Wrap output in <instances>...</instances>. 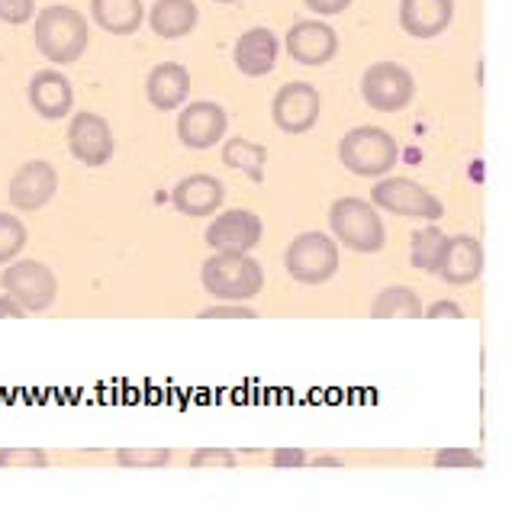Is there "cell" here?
Returning a JSON list of instances; mask_svg holds the SVG:
<instances>
[{
    "mask_svg": "<svg viewBox=\"0 0 512 512\" xmlns=\"http://www.w3.org/2000/svg\"><path fill=\"white\" fill-rule=\"evenodd\" d=\"M33 42L46 62L75 65L87 52L91 26H87L81 10L68 4H49L33 17Z\"/></svg>",
    "mask_w": 512,
    "mask_h": 512,
    "instance_id": "cell-1",
    "label": "cell"
},
{
    "mask_svg": "<svg viewBox=\"0 0 512 512\" xmlns=\"http://www.w3.org/2000/svg\"><path fill=\"white\" fill-rule=\"evenodd\" d=\"M200 284L219 300L242 303L265 290V268L252 252H213L200 268Z\"/></svg>",
    "mask_w": 512,
    "mask_h": 512,
    "instance_id": "cell-2",
    "label": "cell"
},
{
    "mask_svg": "<svg viewBox=\"0 0 512 512\" xmlns=\"http://www.w3.org/2000/svg\"><path fill=\"white\" fill-rule=\"evenodd\" d=\"M329 229L332 239L351 248V252L374 255L387 245V226L380 219L371 200L361 197H339L329 207Z\"/></svg>",
    "mask_w": 512,
    "mask_h": 512,
    "instance_id": "cell-3",
    "label": "cell"
},
{
    "mask_svg": "<svg viewBox=\"0 0 512 512\" xmlns=\"http://www.w3.org/2000/svg\"><path fill=\"white\" fill-rule=\"evenodd\" d=\"M339 162L358 178H384L400 162V142L384 126H355L339 142Z\"/></svg>",
    "mask_w": 512,
    "mask_h": 512,
    "instance_id": "cell-4",
    "label": "cell"
},
{
    "mask_svg": "<svg viewBox=\"0 0 512 512\" xmlns=\"http://www.w3.org/2000/svg\"><path fill=\"white\" fill-rule=\"evenodd\" d=\"M287 274L303 287L329 284L339 274V242L326 232H300L284 252Z\"/></svg>",
    "mask_w": 512,
    "mask_h": 512,
    "instance_id": "cell-5",
    "label": "cell"
},
{
    "mask_svg": "<svg viewBox=\"0 0 512 512\" xmlns=\"http://www.w3.org/2000/svg\"><path fill=\"white\" fill-rule=\"evenodd\" d=\"M371 203L393 216H413L426 219V223H438L445 216V203L429 187H422L413 178H397V174L377 178V184L371 187Z\"/></svg>",
    "mask_w": 512,
    "mask_h": 512,
    "instance_id": "cell-6",
    "label": "cell"
},
{
    "mask_svg": "<svg viewBox=\"0 0 512 512\" xmlns=\"http://www.w3.org/2000/svg\"><path fill=\"white\" fill-rule=\"evenodd\" d=\"M0 287H4V294L17 300L26 313H46L58 297L55 271L46 261H36V258H26V261L13 258L4 268V274H0Z\"/></svg>",
    "mask_w": 512,
    "mask_h": 512,
    "instance_id": "cell-7",
    "label": "cell"
},
{
    "mask_svg": "<svg viewBox=\"0 0 512 512\" xmlns=\"http://www.w3.org/2000/svg\"><path fill=\"white\" fill-rule=\"evenodd\" d=\"M416 78L400 62H374L361 75V100L377 113H400L413 104Z\"/></svg>",
    "mask_w": 512,
    "mask_h": 512,
    "instance_id": "cell-8",
    "label": "cell"
},
{
    "mask_svg": "<svg viewBox=\"0 0 512 512\" xmlns=\"http://www.w3.org/2000/svg\"><path fill=\"white\" fill-rule=\"evenodd\" d=\"M323 97L310 81H287L271 100V120L287 136H303L319 123Z\"/></svg>",
    "mask_w": 512,
    "mask_h": 512,
    "instance_id": "cell-9",
    "label": "cell"
},
{
    "mask_svg": "<svg viewBox=\"0 0 512 512\" xmlns=\"http://www.w3.org/2000/svg\"><path fill=\"white\" fill-rule=\"evenodd\" d=\"M113 129L107 123V116H100L94 110L71 113L68 123V152L75 162L87 168H104L113 158Z\"/></svg>",
    "mask_w": 512,
    "mask_h": 512,
    "instance_id": "cell-10",
    "label": "cell"
},
{
    "mask_svg": "<svg viewBox=\"0 0 512 512\" xmlns=\"http://www.w3.org/2000/svg\"><path fill=\"white\" fill-rule=\"evenodd\" d=\"M58 194V171L46 158H33V162L20 165L13 171V178L7 184V200L13 210L36 213L46 210Z\"/></svg>",
    "mask_w": 512,
    "mask_h": 512,
    "instance_id": "cell-11",
    "label": "cell"
},
{
    "mask_svg": "<svg viewBox=\"0 0 512 512\" xmlns=\"http://www.w3.org/2000/svg\"><path fill=\"white\" fill-rule=\"evenodd\" d=\"M229 133V116L226 110L213 104V100H194V104H184L178 113V139L184 149H213L226 139Z\"/></svg>",
    "mask_w": 512,
    "mask_h": 512,
    "instance_id": "cell-12",
    "label": "cell"
},
{
    "mask_svg": "<svg viewBox=\"0 0 512 512\" xmlns=\"http://www.w3.org/2000/svg\"><path fill=\"white\" fill-rule=\"evenodd\" d=\"M284 46L297 65L323 68L339 55V33L326 20H297L287 29Z\"/></svg>",
    "mask_w": 512,
    "mask_h": 512,
    "instance_id": "cell-13",
    "label": "cell"
},
{
    "mask_svg": "<svg viewBox=\"0 0 512 512\" xmlns=\"http://www.w3.org/2000/svg\"><path fill=\"white\" fill-rule=\"evenodd\" d=\"M265 236V223L252 210H223L207 229V245L213 252H252Z\"/></svg>",
    "mask_w": 512,
    "mask_h": 512,
    "instance_id": "cell-14",
    "label": "cell"
},
{
    "mask_svg": "<svg viewBox=\"0 0 512 512\" xmlns=\"http://www.w3.org/2000/svg\"><path fill=\"white\" fill-rule=\"evenodd\" d=\"M29 107H33L42 120H65L75 113V87L58 68H42L29 78L26 87Z\"/></svg>",
    "mask_w": 512,
    "mask_h": 512,
    "instance_id": "cell-15",
    "label": "cell"
},
{
    "mask_svg": "<svg viewBox=\"0 0 512 512\" xmlns=\"http://www.w3.org/2000/svg\"><path fill=\"white\" fill-rule=\"evenodd\" d=\"M226 200V184L216 178V174H187L171 190V203L174 210L184 216H213Z\"/></svg>",
    "mask_w": 512,
    "mask_h": 512,
    "instance_id": "cell-16",
    "label": "cell"
},
{
    "mask_svg": "<svg viewBox=\"0 0 512 512\" xmlns=\"http://www.w3.org/2000/svg\"><path fill=\"white\" fill-rule=\"evenodd\" d=\"M435 274L451 287L474 284L477 277L484 274V245H480L474 236H467V232H461V236H448L442 265H438Z\"/></svg>",
    "mask_w": 512,
    "mask_h": 512,
    "instance_id": "cell-17",
    "label": "cell"
},
{
    "mask_svg": "<svg viewBox=\"0 0 512 512\" xmlns=\"http://www.w3.org/2000/svg\"><path fill=\"white\" fill-rule=\"evenodd\" d=\"M277 55H281V39H277L268 26H255L245 29V33L236 39V49H232V58H236V68L245 78H265L274 71Z\"/></svg>",
    "mask_w": 512,
    "mask_h": 512,
    "instance_id": "cell-18",
    "label": "cell"
},
{
    "mask_svg": "<svg viewBox=\"0 0 512 512\" xmlns=\"http://www.w3.org/2000/svg\"><path fill=\"white\" fill-rule=\"evenodd\" d=\"M455 20V0H400V26L413 39H438Z\"/></svg>",
    "mask_w": 512,
    "mask_h": 512,
    "instance_id": "cell-19",
    "label": "cell"
},
{
    "mask_svg": "<svg viewBox=\"0 0 512 512\" xmlns=\"http://www.w3.org/2000/svg\"><path fill=\"white\" fill-rule=\"evenodd\" d=\"M190 87H194V81H190V71L181 62H162L145 78V97L155 110L171 113L187 104Z\"/></svg>",
    "mask_w": 512,
    "mask_h": 512,
    "instance_id": "cell-20",
    "label": "cell"
},
{
    "mask_svg": "<svg viewBox=\"0 0 512 512\" xmlns=\"http://www.w3.org/2000/svg\"><path fill=\"white\" fill-rule=\"evenodd\" d=\"M149 26L158 39H184L197 29L200 20V10L194 0H155L152 10H149Z\"/></svg>",
    "mask_w": 512,
    "mask_h": 512,
    "instance_id": "cell-21",
    "label": "cell"
},
{
    "mask_svg": "<svg viewBox=\"0 0 512 512\" xmlns=\"http://www.w3.org/2000/svg\"><path fill=\"white\" fill-rule=\"evenodd\" d=\"M94 23L110 36H133L145 23L142 0H91Z\"/></svg>",
    "mask_w": 512,
    "mask_h": 512,
    "instance_id": "cell-22",
    "label": "cell"
},
{
    "mask_svg": "<svg viewBox=\"0 0 512 512\" xmlns=\"http://www.w3.org/2000/svg\"><path fill=\"white\" fill-rule=\"evenodd\" d=\"M422 300L413 287L390 284L384 287L371 303V319H419Z\"/></svg>",
    "mask_w": 512,
    "mask_h": 512,
    "instance_id": "cell-23",
    "label": "cell"
},
{
    "mask_svg": "<svg viewBox=\"0 0 512 512\" xmlns=\"http://www.w3.org/2000/svg\"><path fill=\"white\" fill-rule=\"evenodd\" d=\"M265 162H268V149H265V145L248 142L242 136L229 139L226 149H223V165L232 168V171H245L255 184L265 181Z\"/></svg>",
    "mask_w": 512,
    "mask_h": 512,
    "instance_id": "cell-24",
    "label": "cell"
},
{
    "mask_svg": "<svg viewBox=\"0 0 512 512\" xmlns=\"http://www.w3.org/2000/svg\"><path fill=\"white\" fill-rule=\"evenodd\" d=\"M445 245H448V236L438 223H429L426 229H419L413 236V242H409V261H413V268L435 274L438 265H442Z\"/></svg>",
    "mask_w": 512,
    "mask_h": 512,
    "instance_id": "cell-25",
    "label": "cell"
},
{
    "mask_svg": "<svg viewBox=\"0 0 512 512\" xmlns=\"http://www.w3.org/2000/svg\"><path fill=\"white\" fill-rule=\"evenodd\" d=\"M29 242L26 223L17 213H0V265H10L13 258H20V252Z\"/></svg>",
    "mask_w": 512,
    "mask_h": 512,
    "instance_id": "cell-26",
    "label": "cell"
},
{
    "mask_svg": "<svg viewBox=\"0 0 512 512\" xmlns=\"http://www.w3.org/2000/svg\"><path fill=\"white\" fill-rule=\"evenodd\" d=\"M116 464L129 467V471H158V467L171 464V451L168 448H120L116 451Z\"/></svg>",
    "mask_w": 512,
    "mask_h": 512,
    "instance_id": "cell-27",
    "label": "cell"
},
{
    "mask_svg": "<svg viewBox=\"0 0 512 512\" xmlns=\"http://www.w3.org/2000/svg\"><path fill=\"white\" fill-rule=\"evenodd\" d=\"M20 467L42 471L49 467V455L42 448H0V471H20Z\"/></svg>",
    "mask_w": 512,
    "mask_h": 512,
    "instance_id": "cell-28",
    "label": "cell"
},
{
    "mask_svg": "<svg viewBox=\"0 0 512 512\" xmlns=\"http://www.w3.org/2000/svg\"><path fill=\"white\" fill-rule=\"evenodd\" d=\"M190 467H197V471H207V467H239V455L229 448H197L190 455Z\"/></svg>",
    "mask_w": 512,
    "mask_h": 512,
    "instance_id": "cell-29",
    "label": "cell"
},
{
    "mask_svg": "<svg viewBox=\"0 0 512 512\" xmlns=\"http://www.w3.org/2000/svg\"><path fill=\"white\" fill-rule=\"evenodd\" d=\"M36 17V0H0V23L26 26Z\"/></svg>",
    "mask_w": 512,
    "mask_h": 512,
    "instance_id": "cell-30",
    "label": "cell"
},
{
    "mask_svg": "<svg viewBox=\"0 0 512 512\" xmlns=\"http://www.w3.org/2000/svg\"><path fill=\"white\" fill-rule=\"evenodd\" d=\"M435 467H445V471H451V467H471V471H477V467H484V461H480L477 451H467V448H445L435 455Z\"/></svg>",
    "mask_w": 512,
    "mask_h": 512,
    "instance_id": "cell-31",
    "label": "cell"
},
{
    "mask_svg": "<svg viewBox=\"0 0 512 512\" xmlns=\"http://www.w3.org/2000/svg\"><path fill=\"white\" fill-rule=\"evenodd\" d=\"M200 319H255L258 313L252 306H242V303H229L223 300V306H207L203 313H197Z\"/></svg>",
    "mask_w": 512,
    "mask_h": 512,
    "instance_id": "cell-32",
    "label": "cell"
},
{
    "mask_svg": "<svg viewBox=\"0 0 512 512\" xmlns=\"http://www.w3.org/2000/svg\"><path fill=\"white\" fill-rule=\"evenodd\" d=\"M426 319H464V306L458 300H435L432 306H422Z\"/></svg>",
    "mask_w": 512,
    "mask_h": 512,
    "instance_id": "cell-33",
    "label": "cell"
},
{
    "mask_svg": "<svg viewBox=\"0 0 512 512\" xmlns=\"http://www.w3.org/2000/svg\"><path fill=\"white\" fill-rule=\"evenodd\" d=\"M303 4L313 13H319V17H339V13H345L355 0H303Z\"/></svg>",
    "mask_w": 512,
    "mask_h": 512,
    "instance_id": "cell-34",
    "label": "cell"
},
{
    "mask_svg": "<svg viewBox=\"0 0 512 512\" xmlns=\"http://www.w3.org/2000/svg\"><path fill=\"white\" fill-rule=\"evenodd\" d=\"M23 316H29V313L17 300H13L10 294H0V319H23Z\"/></svg>",
    "mask_w": 512,
    "mask_h": 512,
    "instance_id": "cell-35",
    "label": "cell"
},
{
    "mask_svg": "<svg viewBox=\"0 0 512 512\" xmlns=\"http://www.w3.org/2000/svg\"><path fill=\"white\" fill-rule=\"evenodd\" d=\"M274 467H306L303 451H274Z\"/></svg>",
    "mask_w": 512,
    "mask_h": 512,
    "instance_id": "cell-36",
    "label": "cell"
},
{
    "mask_svg": "<svg viewBox=\"0 0 512 512\" xmlns=\"http://www.w3.org/2000/svg\"><path fill=\"white\" fill-rule=\"evenodd\" d=\"M306 467H345L339 458H313V461H306Z\"/></svg>",
    "mask_w": 512,
    "mask_h": 512,
    "instance_id": "cell-37",
    "label": "cell"
},
{
    "mask_svg": "<svg viewBox=\"0 0 512 512\" xmlns=\"http://www.w3.org/2000/svg\"><path fill=\"white\" fill-rule=\"evenodd\" d=\"M213 4H236V0H213Z\"/></svg>",
    "mask_w": 512,
    "mask_h": 512,
    "instance_id": "cell-38",
    "label": "cell"
}]
</instances>
